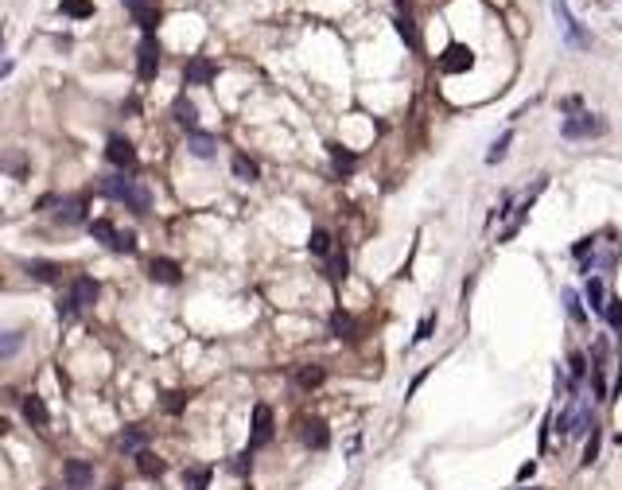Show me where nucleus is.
Instances as JSON below:
<instances>
[{"label":"nucleus","mask_w":622,"mask_h":490,"mask_svg":"<svg viewBox=\"0 0 622 490\" xmlns=\"http://www.w3.org/2000/svg\"><path fill=\"white\" fill-rule=\"evenodd\" d=\"M128 206H133V214H148L152 211V191L140 183V179H133L128 183V199H125Z\"/></svg>","instance_id":"obj_15"},{"label":"nucleus","mask_w":622,"mask_h":490,"mask_svg":"<svg viewBox=\"0 0 622 490\" xmlns=\"http://www.w3.org/2000/svg\"><path fill=\"white\" fill-rule=\"evenodd\" d=\"M183 78H187V86H206V82H214V78H218V62H211V59H202V55H194V59L187 62Z\"/></svg>","instance_id":"obj_7"},{"label":"nucleus","mask_w":622,"mask_h":490,"mask_svg":"<svg viewBox=\"0 0 622 490\" xmlns=\"http://www.w3.org/2000/svg\"><path fill=\"white\" fill-rule=\"evenodd\" d=\"M133 16H136V24H140L144 32H152V27L160 24V12H156V8H136Z\"/></svg>","instance_id":"obj_34"},{"label":"nucleus","mask_w":622,"mask_h":490,"mask_svg":"<svg viewBox=\"0 0 622 490\" xmlns=\"http://www.w3.org/2000/svg\"><path fill=\"white\" fill-rule=\"evenodd\" d=\"M568 366H572V385L580 389V381L588 378V358H583V355H572V358H568Z\"/></svg>","instance_id":"obj_33"},{"label":"nucleus","mask_w":622,"mask_h":490,"mask_svg":"<svg viewBox=\"0 0 622 490\" xmlns=\"http://www.w3.org/2000/svg\"><path fill=\"white\" fill-rule=\"evenodd\" d=\"M20 413H24V421L32 424V428H47V401H43L39 393H27V397L20 401Z\"/></svg>","instance_id":"obj_12"},{"label":"nucleus","mask_w":622,"mask_h":490,"mask_svg":"<svg viewBox=\"0 0 622 490\" xmlns=\"http://www.w3.org/2000/svg\"><path fill=\"white\" fill-rule=\"evenodd\" d=\"M20 347H24V331H0V362L12 358Z\"/></svg>","instance_id":"obj_27"},{"label":"nucleus","mask_w":622,"mask_h":490,"mask_svg":"<svg viewBox=\"0 0 622 490\" xmlns=\"http://www.w3.org/2000/svg\"><path fill=\"white\" fill-rule=\"evenodd\" d=\"M187 148H191V156H199V160H211V156L218 152V140H214L211 133H199V128H194L191 140H187Z\"/></svg>","instance_id":"obj_16"},{"label":"nucleus","mask_w":622,"mask_h":490,"mask_svg":"<svg viewBox=\"0 0 622 490\" xmlns=\"http://www.w3.org/2000/svg\"><path fill=\"white\" fill-rule=\"evenodd\" d=\"M4 168H8V171H24V168H27V164H24V160H20V156H16V160H12V156H4Z\"/></svg>","instance_id":"obj_44"},{"label":"nucleus","mask_w":622,"mask_h":490,"mask_svg":"<svg viewBox=\"0 0 622 490\" xmlns=\"http://www.w3.org/2000/svg\"><path fill=\"white\" fill-rule=\"evenodd\" d=\"M121 4H125V8H133V12H136V8H148V0H121Z\"/></svg>","instance_id":"obj_46"},{"label":"nucleus","mask_w":622,"mask_h":490,"mask_svg":"<svg viewBox=\"0 0 622 490\" xmlns=\"http://www.w3.org/2000/svg\"><path fill=\"white\" fill-rule=\"evenodd\" d=\"M510 140H513L510 133H505L502 140H494V148H490V152H487V164H498V160H502V156H505V148H510Z\"/></svg>","instance_id":"obj_39"},{"label":"nucleus","mask_w":622,"mask_h":490,"mask_svg":"<svg viewBox=\"0 0 622 490\" xmlns=\"http://www.w3.org/2000/svg\"><path fill=\"white\" fill-rule=\"evenodd\" d=\"M331 277L335 280L346 277V253H335V261H331Z\"/></svg>","instance_id":"obj_41"},{"label":"nucleus","mask_w":622,"mask_h":490,"mask_svg":"<svg viewBox=\"0 0 622 490\" xmlns=\"http://www.w3.org/2000/svg\"><path fill=\"white\" fill-rule=\"evenodd\" d=\"M183 486L187 490H206V486H211V467H187V471H183Z\"/></svg>","instance_id":"obj_26"},{"label":"nucleus","mask_w":622,"mask_h":490,"mask_svg":"<svg viewBox=\"0 0 622 490\" xmlns=\"http://www.w3.org/2000/svg\"><path fill=\"white\" fill-rule=\"evenodd\" d=\"M607 133V121L595 117V113H580V117H568L560 125V136L568 140H588V136H603Z\"/></svg>","instance_id":"obj_2"},{"label":"nucleus","mask_w":622,"mask_h":490,"mask_svg":"<svg viewBox=\"0 0 622 490\" xmlns=\"http://www.w3.org/2000/svg\"><path fill=\"white\" fill-rule=\"evenodd\" d=\"M327 152H331V164H335V171H338V176H350V171H354V164H358V156H354V152H346L343 144H327Z\"/></svg>","instance_id":"obj_20"},{"label":"nucleus","mask_w":622,"mask_h":490,"mask_svg":"<svg viewBox=\"0 0 622 490\" xmlns=\"http://www.w3.org/2000/svg\"><path fill=\"white\" fill-rule=\"evenodd\" d=\"M144 444H148V432L144 428H125L117 436V448L128 451V456H136V451H144Z\"/></svg>","instance_id":"obj_19"},{"label":"nucleus","mask_w":622,"mask_h":490,"mask_svg":"<svg viewBox=\"0 0 622 490\" xmlns=\"http://www.w3.org/2000/svg\"><path fill=\"white\" fill-rule=\"evenodd\" d=\"M133 459H136V471H140V475H148V479L164 475V459L156 456V451H148V448H144V451H136Z\"/></svg>","instance_id":"obj_22"},{"label":"nucleus","mask_w":622,"mask_h":490,"mask_svg":"<svg viewBox=\"0 0 622 490\" xmlns=\"http://www.w3.org/2000/svg\"><path fill=\"white\" fill-rule=\"evenodd\" d=\"M128 183H133V179H125V176H105L101 179V194H105V199H117V203H125L128 199Z\"/></svg>","instance_id":"obj_18"},{"label":"nucleus","mask_w":622,"mask_h":490,"mask_svg":"<svg viewBox=\"0 0 622 490\" xmlns=\"http://www.w3.org/2000/svg\"><path fill=\"white\" fill-rule=\"evenodd\" d=\"M300 439L307 444L311 451H323L331 444V432H327V424L323 421H303V428H300Z\"/></svg>","instance_id":"obj_13"},{"label":"nucleus","mask_w":622,"mask_h":490,"mask_svg":"<svg viewBox=\"0 0 622 490\" xmlns=\"http://www.w3.org/2000/svg\"><path fill=\"white\" fill-rule=\"evenodd\" d=\"M230 467H234L237 475H241V471H249V451H245V456H237V459H234V463H230Z\"/></svg>","instance_id":"obj_43"},{"label":"nucleus","mask_w":622,"mask_h":490,"mask_svg":"<svg viewBox=\"0 0 622 490\" xmlns=\"http://www.w3.org/2000/svg\"><path fill=\"white\" fill-rule=\"evenodd\" d=\"M62 479H67L70 490H82L93 482V467L86 463V459H67V467H62Z\"/></svg>","instance_id":"obj_11"},{"label":"nucleus","mask_w":622,"mask_h":490,"mask_svg":"<svg viewBox=\"0 0 622 490\" xmlns=\"http://www.w3.org/2000/svg\"><path fill=\"white\" fill-rule=\"evenodd\" d=\"M98 296H101V284H98L93 277H78L74 288H70V300H74L78 312H82V307H90V304H98Z\"/></svg>","instance_id":"obj_10"},{"label":"nucleus","mask_w":622,"mask_h":490,"mask_svg":"<svg viewBox=\"0 0 622 490\" xmlns=\"http://www.w3.org/2000/svg\"><path fill=\"white\" fill-rule=\"evenodd\" d=\"M583 296H588L591 312L607 315V288H603V280H599V277H591V280H588V288H583Z\"/></svg>","instance_id":"obj_21"},{"label":"nucleus","mask_w":622,"mask_h":490,"mask_svg":"<svg viewBox=\"0 0 622 490\" xmlns=\"http://www.w3.org/2000/svg\"><path fill=\"white\" fill-rule=\"evenodd\" d=\"M4 432H8V421H4V416H0V436H4Z\"/></svg>","instance_id":"obj_47"},{"label":"nucleus","mask_w":622,"mask_h":490,"mask_svg":"<svg viewBox=\"0 0 622 490\" xmlns=\"http://www.w3.org/2000/svg\"><path fill=\"white\" fill-rule=\"evenodd\" d=\"M595 456H599V424L591 428V436H588V448H583V467L595 463Z\"/></svg>","instance_id":"obj_35"},{"label":"nucleus","mask_w":622,"mask_h":490,"mask_svg":"<svg viewBox=\"0 0 622 490\" xmlns=\"http://www.w3.org/2000/svg\"><path fill=\"white\" fill-rule=\"evenodd\" d=\"M110 249H117V253H133V249H136V237L128 234V230H121V234L113 237V245H110Z\"/></svg>","instance_id":"obj_36"},{"label":"nucleus","mask_w":622,"mask_h":490,"mask_svg":"<svg viewBox=\"0 0 622 490\" xmlns=\"http://www.w3.org/2000/svg\"><path fill=\"white\" fill-rule=\"evenodd\" d=\"M432 327H436V315H424L421 327H416V335H412V343H424V338L432 335Z\"/></svg>","instance_id":"obj_40"},{"label":"nucleus","mask_w":622,"mask_h":490,"mask_svg":"<svg viewBox=\"0 0 622 490\" xmlns=\"http://www.w3.org/2000/svg\"><path fill=\"white\" fill-rule=\"evenodd\" d=\"M552 16L560 20V27H564V35H568V43L572 47H591V35L580 27V20L572 16V8H568V0H552Z\"/></svg>","instance_id":"obj_3"},{"label":"nucleus","mask_w":622,"mask_h":490,"mask_svg":"<svg viewBox=\"0 0 622 490\" xmlns=\"http://www.w3.org/2000/svg\"><path fill=\"white\" fill-rule=\"evenodd\" d=\"M82 218H86V203H82V199H74V194H70V199H59V222H62V226H78Z\"/></svg>","instance_id":"obj_17"},{"label":"nucleus","mask_w":622,"mask_h":490,"mask_svg":"<svg viewBox=\"0 0 622 490\" xmlns=\"http://www.w3.org/2000/svg\"><path fill=\"white\" fill-rule=\"evenodd\" d=\"M331 327H335L338 338H350L354 323H350V315H346V312H335V315H331Z\"/></svg>","instance_id":"obj_32"},{"label":"nucleus","mask_w":622,"mask_h":490,"mask_svg":"<svg viewBox=\"0 0 622 490\" xmlns=\"http://www.w3.org/2000/svg\"><path fill=\"white\" fill-rule=\"evenodd\" d=\"M90 230H93V237H98L101 245H113V237H117V230H113V222H105V218L90 222Z\"/></svg>","instance_id":"obj_31"},{"label":"nucleus","mask_w":622,"mask_h":490,"mask_svg":"<svg viewBox=\"0 0 622 490\" xmlns=\"http://www.w3.org/2000/svg\"><path fill=\"white\" fill-rule=\"evenodd\" d=\"M171 117H176V125H183L187 133H194V128H199V110H194L187 98H176V102H171Z\"/></svg>","instance_id":"obj_14"},{"label":"nucleus","mask_w":622,"mask_h":490,"mask_svg":"<svg viewBox=\"0 0 622 490\" xmlns=\"http://www.w3.org/2000/svg\"><path fill=\"white\" fill-rule=\"evenodd\" d=\"M183 405H187L183 393H164V401H160L164 413H183Z\"/></svg>","instance_id":"obj_38"},{"label":"nucleus","mask_w":622,"mask_h":490,"mask_svg":"<svg viewBox=\"0 0 622 490\" xmlns=\"http://www.w3.org/2000/svg\"><path fill=\"white\" fill-rule=\"evenodd\" d=\"M323 378H327L323 366H303V370L296 373V385H300V389H315V385H323Z\"/></svg>","instance_id":"obj_28"},{"label":"nucleus","mask_w":622,"mask_h":490,"mask_svg":"<svg viewBox=\"0 0 622 490\" xmlns=\"http://www.w3.org/2000/svg\"><path fill=\"white\" fill-rule=\"evenodd\" d=\"M560 432H564V439H583V436H591V428H595V416H591V405H588V397L583 393H576L572 401H568V409L560 413Z\"/></svg>","instance_id":"obj_1"},{"label":"nucleus","mask_w":622,"mask_h":490,"mask_svg":"<svg viewBox=\"0 0 622 490\" xmlns=\"http://www.w3.org/2000/svg\"><path fill=\"white\" fill-rule=\"evenodd\" d=\"M230 168H234V176L237 179H245V183H253V179L261 176V168H257V164L249 160V156L245 152H234V160H230Z\"/></svg>","instance_id":"obj_23"},{"label":"nucleus","mask_w":622,"mask_h":490,"mask_svg":"<svg viewBox=\"0 0 622 490\" xmlns=\"http://www.w3.org/2000/svg\"><path fill=\"white\" fill-rule=\"evenodd\" d=\"M272 439V409L269 405H257L253 409V432H249V451L261 448Z\"/></svg>","instance_id":"obj_6"},{"label":"nucleus","mask_w":622,"mask_h":490,"mask_svg":"<svg viewBox=\"0 0 622 490\" xmlns=\"http://www.w3.org/2000/svg\"><path fill=\"white\" fill-rule=\"evenodd\" d=\"M27 272H32L35 280H59V272H62V265L59 261H27Z\"/></svg>","instance_id":"obj_25"},{"label":"nucleus","mask_w":622,"mask_h":490,"mask_svg":"<svg viewBox=\"0 0 622 490\" xmlns=\"http://www.w3.org/2000/svg\"><path fill=\"white\" fill-rule=\"evenodd\" d=\"M533 475H537V463H533V459H529V463H522V471H517V479L525 482V479H533Z\"/></svg>","instance_id":"obj_42"},{"label":"nucleus","mask_w":622,"mask_h":490,"mask_svg":"<svg viewBox=\"0 0 622 490\" xmlns=\"http://www.w3.org/2000/svg\"><path fill=\"white\" fill-rule=\"evenodd\" d=\"M59 8H62V16H78V20H86V16H93V0H62Z\"/></svg>","instance_id":"obj_29"},{"label":"nucleus","mask_w":622,"mask_h":490,"mask_svg":"<svg viewBox=\"0 0 622 490\" xmlns=\"http://www.w3.org/2000/svg\"><path fill=\"white\" fill-rule=\"evenodd\" d=\"M156 70H160V47H156V39H152V35H144L140 47H136V74H140L144 82H152V78H156Z\"/></svg>","instance_id":"obj_5"},{"label":"nucleus","mask_w":622,"mask_h":490,"mask_svg":"<svg viewBox=\"0 0 622 490\" xmlns=\"http://www.w3.org/2000/svg\"><path fill=\"white\" fill-rule=\"evenodd\" d=\"M564 304H568V315H572L576 323L588 319V315H583V304H580V296H576V292H564Z\"/></svg>","instance_id":"obj_37"},{"label":"nucleus","mask_w":622,"mask_h":490,"mask_svg":"<svg viewBox=\"0 0 622 490\" xmlns=\"http://www.w3.org/2000/svg\"><path fill=\"white\" fill-rule=\"evenodd\" d=\"M105 160H110L113 168H133L136 152H133V144H128L125 136H110V140H105Z\"/></svg>","instance_id":"obj_9"},{"label":"nucleus","mask_w":622,"mask_h":490,"mask_svg":"<svg viewBox=\"0 0 622 490\" xmlns=\"http://www.w3.org/2000/svg\"><path fill=\"white\" fill-rule=\"evenodd\" d=\"M117 490H121V486H117Z\"/></svg>","instance_id":"obj_48"},{"label":"nucleus","mask_w":622,"mask_h":490,"mask_svg":"<svg viewBox=\"0 0 622 490\" xmlns=\"http://www.w3.org/2000/svg\"><path fill=\"white\" fill-rule=\"evenodd\" d=\"M307 245H311V253H315V257H327L331 253V234H327V230H311V241Z\"/></svg>","instance_id":"obj_30"},{"label":"nucleus","mask_w":622,"mask_h":490,"mask_svg":"<svg viewBox=\"0 0 622 490\" xmlns=\"http://www.w3.org/2000/svg\"><path fill=\"white\" fill-rule=\"evenodd\" d=\"M148 277L156 280V284H179V280H183V269H179V261H171V257H152Z\"/></svg>","instance_id":"obj_8"},{"label":"nucleus","mask_w":622,"mask_h":490,"mask_svg":"<svg viewBox=\"0 0 622 490\" xmlns=\"http://www.w3.org/2000/svg\"><path fill=\"white\" fill-rule=\"evenodd\" d=\"M393 24H397V35H401V39L409 43L412 51H421V32H416V24H412V16H409V12H404V16H397Z\"/></svg>","instance_id":"obj_24"},{"label":"nucleus","mask_w":622,"mask_h":490,"mask_svg":"<svg viewBox=\"0 0 622 490\" xmlns=\"http://www.w3.org/2000/svg\"><path fill=\"white\" fill-rule=\"evenodd\" d=\"M560 110H568V113H572V110H580V98H564V102H560Z\"/></svg>","instance_id":"obj_45"},{"label":"nucleus","mask_w":622,"mask_h":490,"mask_svg":"<svg viewBox=\"0 0 622 490\" xmlns=\"http://www.w3.org/2000/svg\"><path fill=\"white\" fill-rule=\"evenodd\" d=\"M471 67H475V51L467 43H451V47L439 55V70H444V74H467Z\"/></svg>","instance_id":"obj_4"}]
</instances>
